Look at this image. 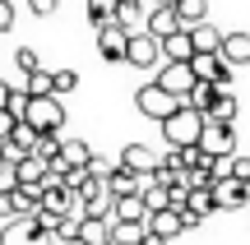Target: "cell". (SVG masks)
I'll use <instances>...</instances> for the list:
<instances>
[{
	"label": "cell",
	"mask_w": 250,
	"mask_h": 245,
	"mask_svg": "<svg viewBox=\"0 0 250 245\" xmlns=\"http://www.w3.org/2000/svg\"><path fill=\"white\" fill-rule=\"evenodd\" d=\"M158 125H162V134H167V144H171V148H186V144H199L204 111H195L190 102H181V107L171 111V116H162Z\"/></svg>",
	"instance_id": "1"
},
{
	"label": "cell",
	"mask_w": 250,
	"mask_h": 245,
	"mask_svg": "<svg viewBox=\"0 0 250 245\" xmlns=\"http://www.w3.org/2000/svg\"><path fill=\"white\" fill-rule=\"evenodd\" d=\"M0 245H56V231H46L37 222V213L33 218H9L0 227Z\"/></svg>",
	"instance_id": "2"
},
{
	"label": "cell",
	"mask_w": 250,
	"mask_h": 245,
	"mask_svg": "<svg viewBox=\"0 0 250 245\" xmlns=\"http://www.w3.org/2000/svg\"><path fill=\"white\" fill-rule=\"evenodd\" d=\"M23 120H28V125H37V134H46V130H65V107L56 102V93H42V97L28 93Z\"/></svg>",
	"instance_id": "3"
},
{
	"label": "cell",
	"mask_w": 250,
	"mask_h": 245,
	"mask_svg": "<svg viewBox=\"0 0 250 245\" xmlns=\"http://www.w3.org/2000/svg\"><path fill=\"white\" fill-rule=\"evenodd\" d=\"M134 107H139V116H148V120H162V116H171V111L181 107V97H176V93H167L158 79H148L139 93H134Z\"/></svg>",
	"instance_id": "4"
},
{
	"label": "cell",
	"mask_w": 250,
	"mask_h": 245,
	"mask_svg": "<svg viewBox=\"0 0 250 245\" xmlns=\"http://www.w3.org/2000/svg\"><path fill=\"white\" fill-rule=\"evenodd\" d=\"M199 148L213 157H227L236 153V120H208L204 116V130H199Z\"/></svg>",
	"instance_id": "5"
},
{
	"label": "cell",
	"mask_w": 250,
	"mask_h": 245,
	"mask_svg": "<svg viewBox=\"0 0 250 245\" xmlns=\"http://www.w3.org/2000/svg\"><path fill=\"white\" fill-rule=\"evenodd\" d=\"M125 65H134V70H158V65H162V42L153 33H130Z\"/></svg>",
	"instance_id": "6"
},
{
	"label": "cell",
	"mask_w": 250,
	"mask_h": 245,
	"mask_svg": "<svg viewBox=\"0 0 250 245\" xmlns=\"http://www.w3.org/2000/svg\"><path fill=\"white\" fill-rule=\"evenodd\" d=\"M195 79H199V74H195V65H190V60H162L158 65V83L167 93H176L181 102H186V93L195 88Z\"/></svg>",
	"instance_id": "7"
},
{
	"label": "cell",
	"mask_w": 250,
	"mask_h": 245,
	"mask_svg": "<svg viewBox=\"0 0 250 245\" xmlns=\"http://www.w3.org/2000/svg\"><path fill=\"white\" fill-rule=\"evenodd\" d=\"M125 46H130V33H125L116 19L98 28V56H102L107 65H125Z\"/></svg>",
	"instance_id": "8"
},
{
	"label": "cell",
	"mask_w": 250,
	"mask_h": 245,
	"mask_svg": "<svg viewBox=\"0 0 250 245\" xmlns=\"http://www.w3.org/2000/svg\"><path fill=\"white\" fill-rule=\"evenodd\" d=\"M190 65H195L199 79L218 83V88H232V79H236V70H232V65H227L218 51H195V60H190Z\"/></svg>",
	"instance_id": "9"
},
{
	"label": "cell",
	"mask_w": 250,
	"mask_h": 245,
	"mask_svg": "<svg viewBox=\"0 0 250 245\" xmlns=\"http://www.w3.org/2000/svg\"><path fill=\"white\" fill-rule=\"evenodd\" d=\"M213 199H218V208L236 213V208H246V204H250V185L236 181V176H213Z\"/></svg>",
	"instance_id": "10"
},
{
	"label": "cell",
	"mask_w": 250,
	"mask_h": 245,
	"mask_svg": "<svg viewBox=\"0 0 250 245\" xmlns=\"http://www.w3.org/2000/svg\"><path fill=\"white\" fill-rule=\"evenodd\" d=\"M144 227H148L153 236L171 241V236H181V231H186V213H181V208H148Z\"/></svg>",
	"instance_id": "11"
},
{
	"label": "cell",
	"mask_w": 250,
	"mask_h": 245,
	"mask_svg": "<svg viewBox=\"0 0 250 245\" xmlns=\"http://www.w3.org/2000/svg\"><path fill=\"white\" fill-rule=\"evenodd\" d=\"M186 227H199V222L208 218V213H218V199H213V185H195L190 190V199H186Z\"/></svg>",
	"instance_id": "12"
},
{
	"label": "cell",
	"mask_w": 250,
	"mask_h": 245,
	"mask_svg": "<svg viewBox=\"0 0 250 245\" xmlns=\"http://www.w3.org/2000/svg\"><path fill=\"white\" fill-rule=\"evenodd\" d=\"M176 28H181V19H176V5H171V0H167V5H148V23H144V33H153L162 42V37H171Z\"/></svg>",
	"instance_id": "13"
},
{
	"label": "cell",
	"mask_w": 250,
	"mask_h": 245,
	"mask_svg": "<svg viewBox=\"0 0 250 245\" xmlns=\"http://www.w3.org/2000/svg\"><path fill=\"white\" fill-rule=\"evenodd\" d=\"M121 167L134 176H153V167H158V153H153L148 144H125L121 148Z\"/></svg>",
	"instance_id": "14"
},
{
	"label": "cell",
	"mask_w": 250,
	"mask_h": 245,
	"mask_svg": "<svg viewBox=\"0 0 250 245\" xmlns=\"http://www.w3.org/2000/svg\"><path fill=\"white\" fill-rule=\"evenodd\" d=\"M218 56H223L232 70L250 65V33H223V46H218Z\"/></svg>",
	"instance_id": "15"
},
{
	"label": "cell",
	"mask_w": 250,
	"mask_h": 245,
	"mask_svg": "<svg viewBox=\"0 0 250 245\" xmlns=\"http://www.w3.org/2000/svg\"><path fill=\"white\" fill-rule=\"evenodd\" d=\"M14 176H19V185L42 190V181H46V157H42V153H23V157L14 162Z\"/></svg>",
	"instance_id": "16"
},
{
	"label": "cell",
	"mask_w": 250,
	"mask_h": 245,
	"mask_svg": "<svg viewBox=\"0 0 250 245\" xmlns=\"http://www.w3.org/2000/svg\"><path fill=\"white\" fill-rule=\"evenodd\" d=\"M116 23L125 33H144V23H148V0H121L116 5Z\"/></svg>",
	"instance_id": "17"
},
{
	"label": "cell",
	"mask_w": 250,
	"mask_h": 245,
	"mask_svg": "<svg viewBox=\"0 0 250 245\" xmlns=\"http://www.w3.org/2000/svg\"><path fill=\"white\" fill-rule=\"evenodd\" d=\"M162 60H195V37H190V28H176L171 37H162Z\"/></svg>",
	"instance_id": "18"
},
{
	"label": "cell",
	"mask_w": 250,
	"mask_h": 245,
	"mask_svg": "<svg viewBox=\"0 0 250 245\" xmlns=\"http://www.w3.org/2000/svg\"><path fill=\"white\" fill-rule=\"evenodd\" d=\"M144 218H148V204L139 194H121L116 208H111V222H144Z\"/></svg>",
	"instance_id": "19"
},
{
	"label": "cell",
	"mask_w": 250,
	"mask_h": 245,
	"mask_svg": "<svg viewBox=\"0 0 250 245\" xmlns=\"http://www.w3.org/2000/svg\"><path fill=\"white\" fill-rule=\"evenodd\" d=\"M144 181H148V176H134V171H125V167L116 162V171L107 176V190L121 199V194H139V190H144Z\"/></svg>",
	"instance_id": "20"
},
{
	"label": "cell",
	"mask_w": 250,
	"mask_h": 245,
	"mask_svg": "<svg viewBox=\"0 0 250 245\" xmlns=\"http://www.w3.org/2000/svg\"><path fill=\"white\" fill-rule=\"evenodd\" d=\"M171 5H176L181 28H195V23H204V19H208V0H171Z\"/></svg>",
	"instance_id": "21"
},
{
	"label": "cell",
	"mask_w": 250,
	"mask_h": 245,
	"mask_svg": "<svg viewBox=\"0 0 250 245\" xmlns=\"http://www.w3.org/2000/svg\"><path fill=\"white\" fill-rule=\"evenodd\" d=\"M236 111H241V107H236V93H232V88H218L213 107H208L204 116H208V120H236Z\"/></svg>",
	"instance_id": "22"
},
{
	"label": "cell",
	"mask_w": 250,
	"mask_h": 245,
	"mask_svg": "<svg viewBox=\"0 0 250 245\" xmlns=\"http://www.w3.org/2000/svg\"><path fill=\"white\" fill-rule=\"evenodd\" d=\"M190 37H195V51H218V46H223V33H218V28L208 23V19L190 28Z\"/></svg>",
	"instance_id": "23"
},
{
	"label": "cell",
	"mask_w": 250,
	"mask_h": 245,
	"mask_svg": "<svg viewBox=\"0 0 250 245\" xmlns=\"http://www.w3.org/2000/svg\"><path fill=\"white\" fill-rule=\"evenodd\" d=\"M56 157H65L70 167H88V157H93V148L83 144V139H61V153Z\"/></svg>",
	"instance_id": "24"
},
{
	"label": "cell",
	"mask_w": 250,
	"mask_h": 245,
	"mask_svg": "<svg viewBox=\"0 0 250 245\" xmlns=\"http://www.w3.org/2000/svg\"><path fill=\"white\" fill-rule=\"evenodd\" d=\"M213 97H218V83H208V79H195V88L186 93V102L195 111H208V107H213Z\"/></svg>",
	"instance_id": "25"
},
{
	"label": "cell",
	"mask_w": 250,
	"mask_h": 245,
	"mask_svg": "<svg viewBox=\"0 0 250 245\" xmlns=\"http://www.w3.org/2000/svg\"><path fill=\"white\" fill-rule=\"evenodd\" d=\"M144 236H148L144 222H111V241H116V245H139Z\"/></svg>",
	"instance_id": "26"
},
{
	"label": "cell",
	"mask_w": 250,
	"mask_h": 245,
	"mask_svg": "<svg viewBox=\"0 0 250 245\" xmlns=\"http://www.w3.org/2000/svg\"><path fill=\"white\" fill-rule=\"evenodd\" d=\"M116 5H121V0H88V23L93 28L111 23V19H116Z\"/></svg>",
	"instance_id": "27"
},
{
	"label": "cell",
	"mask_w": 250,
	"mask_h": 245,
	"mask_svg": "<svg viewBox=\"0 0 250 245\" xmlns=\"http://www.w3.org/2000/svg\"><path fill=\"white\" fill-rule=\"evenodd\" d=\"M139 199L148 204V208H167V185L148 181V185H144V190H139Z\"/></svg>",
	"instance_id": "28"
},
{
	"label": "cell",
	"mask_w": 250,
	"mask_h": 245,
	"mask_svg": "<svg viewBox=\"0 0 250 245\" xmlns=\"http://www.w3.org/2000/svg\"><path fill=\"white\" fill-rule=\"evenodd\" d=\"M14 65H19V74H33V70H42V56H37L33 46H19V51H14Z\"/></svg>",
	"instance_id": "29"
},
{
	"label": "cell",
	"mask_w": 250,
	"mask_h": 245,
	"mask_svg": "<svg viewBox=\"0 0 250 245\" xmlns=\"http://www.w3.org/2000/svg\"><path fill=\"white\" fill-rule=\"evenodd\" d=\"M23 93H33V97L56 93V88H51V70H33V74H28V88H23Z\"/></svg>",
	"instance_id": "30"
},
{
	"label": "cell",
	"mask_w": 250,
	"mask_h": 245,
	"mask_svg": "<svg viewBox=\"0 0 250 245\" xmlns=\"http://www.w3.org/2000/svg\"><path fill=\"white\" fill-rule=\"evenodd\" d=\"M51 88L56 93H74V88H79V74H74V70H51Z\"/></svg>",
	"instance_id": "31"
},
{
	"label": "cell",
	"mask_w": 250,
	"mask_h": 245,
	"mask_svg": "<svg viewBox=\"0 0 250 245\" xmlns=\"http://www.w3.org/2000/svg\"><path fill=\"white\" fill-rule=\"evenodd\" d=\"M88 171L98 176V181H107V176L116 171V162H107V157H98V153H93V157H88Z\"/></svg>",
	"instance_id": "32"
},
{
	"label": "cell",
	"mask_w": 250,
	"mask_h": 245,
	"mask_svg": "<svg viewBox=\"0 0 250 245\" xmlns=\"http://www.w3.org/2000/svg\"><path fill=\"white\" fill-rule=\"evenodd\" d=\"M14 125H19V116H14L9 107H0V144H5V139L14 134Z\"/></svg>",
	"instance_id": "33"
},
{
	"label": "cell",
	"mask_w": 250,
	"mask_h": 245,
	"mask_svg": "<svg viewBox=\"0 0 250 245\" xmlns=\"http://www.w3.org/2000/svg\"><path fill=\"white\" fill-rule=\"evenodd\" d=\"M28 9H33L37 19H51L56 9H61V0H28Z\"/></svg>",
	"instance_id": "34"
},
{
	"label": "cell",
	"mask_w": 250,
	"mask_h": 245,
	"mask_svg": "<svg viewBox=\"0 0 250 245\" xmlns=\"http://www.w3.org/2000/svg\"><path fill=\"white\" fill-rule=\"evenodd\" d=\"M19 185V176H14V162H0V194L5 190H14Z\"/></svg>",
	"instance_id": "35"
},
{
	"label": "cell",
	"mask_w": 250,
	"mask_h": 245,
	"mask_svg": "<svg viewBox=\"0 0 250 245\" xmlns=\"http://www.w3.org/2000/svg\"><path fill=\"white\" fill-rule=\"evenodd\" d=\"M14 28V0H0V33Z\"/></svg>",
	"instance_id": "36"
},
{
	"label": "cell",
	"mask_w": 250,
	"mask_h": 245,
	"mask_svg": "<svg viewBox=\"0 0 250 245\" xmlns=\"http://www.w3.org/2000/svg\"><path fill=\"white\" fill-rule=\"evenodd\" d=\"M9 97H14V83H5V79H0V107H9Z\"/></svg>",
	"instance_id": "37"
},
{
	"label": "cell",
	"mask_w": 250,
	"mask_h": 245,
	"mask_svg": "<svg viewBox=\"0 0 250 245\" xmlns=\"http://www.w3.org/2000/svg\"><path fill=\"white\" fill-rule=\"evenodd\" d=\"M139 245H167V241H162V236H153V231H148V236H144Z\"/></svg>",
	"instance_id": "38"
},
{
	"label": "cell",
	"mask_w": 250,
	"mask_h": 245,
	"mask_svg": "<svg viewBox=\"0 0 250 245\" xmlns=\"http://www.w3.org/2000/svg\"><path fill=\"white\" fill-rule=\"evenodd\" d=\"M56 245H88V241H79V236H70V241H61V236H56Z\"/></svg>",
	"instance_id": "39"
},
{
	"label": "cell",
	"mask_w": 250,
	"mask_h": 245,
	"mask_svg": "<svg viewBox=\"0 0 250 245\" xmlns=\"http://www.w3.org/2000/svg\"><path fill=\"white\" fill-rule=\"evenodd\" d=\"M0 162H5V144H0Z\"/></svg>",
	"instance_id": "40"
},
{
	"label": "cell",
	"mask_w": 250,
	"mask_h": 245,
	"mask_svg": "<svg viewBox=\"0 0 250 245\" xmlns=\"http://www.w3.org/2000/svg\"><path fill=\"white\" fill-rule=\"evenodd\" d=\"M148 5H167V0H148Z\"/></svg>",
	"instance_id": "41"
},
{
	"label": "cell",
	"mask_w": 250,
	"mask_h": 245,
	"mask_svg": "<svg viewBox=\"0 0 250 245\" xmlns=\"http://www.w3.org/2000/svg\"><path fill=\"white\" fill-rule=\"evenodd\" d=\"M0 46H5V33H0Z\"/></svg>",
	"instance_id": "42"
}]
</instances>
